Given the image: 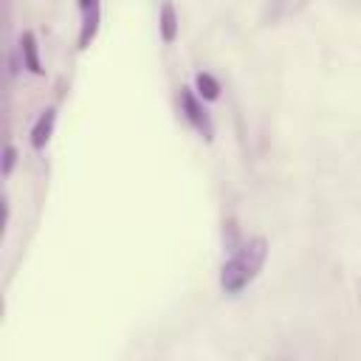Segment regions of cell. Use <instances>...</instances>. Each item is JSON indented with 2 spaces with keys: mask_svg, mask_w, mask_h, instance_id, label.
Returning a JSON list of instances; mask_svg holds the SVG:
<instances>
[{
  "mask_svg": "<svg viewBox=\"0 0 361 361\" xmlns=\"http://www.w3.org/2000/svg\"><path fill=\"white\" fill-rule=\"evenodd\" d=\"M180 104H183V116H186V121L200 133V135H206V138H212V133H214V127H212V118H209V113L203 110V104L197 102V96L189 90V87H180Z\"/></svg>",
  "mask_w": 361,
  "mask_h": 361,
  "instance_id": "7a4b0ae2",
  "label": "cell"
},
{
  "mask_svg": "<svg viewBox=\"0 0 361 361\" xmlns=\"http://www.w3.org/2000/svg\"><path fill=\"white\" fill-rule=\"evenodd\" d=\"M54 124H56V110L54 107H45L31 130V147L34 149H45V144L51 141V133H54Z\"/></svg>",
  "mask_w": 361,
  "mask_h": 361,
  "instance_id": "3957f363",
  "label": "cell"
},
{
  "mask_svg": "<svg viewBox=\"0 0 361 361\" xmlns=\"http://www.w3.org/2000/svg\"><path fill=\"white\" fill-rule=\"evenodd\" d=\"M20 54H23V62L31 73H42V65H39V54H37V37L31 31H25L20 37Z\"/></svg>",
  "mask_w": 361,
  "mask_h": 361,
  "instance_id": "5b68a950",
  "label": "cell"
},
{
  "mask_svg": "<svg viewBox=\"0 0 361 361\" xmlns=\"http://www.w3.org/2000/svg\"><path fill=\"white\" fill-rule=\"evenodd\" d=\"M195 85H197V96L206 99V102H214L220 96V82L212 73H197L195 76Z\"/></svg>",
  "mask_w": 361,
  "mask_h": 361,
  "instance_id": "52a82bcc",
  "label": "cell"
},
{
  "mask_svg": "<svg viewBox=\"0 0 361 361\" xmlns=\"http://www.w3.org/2000/svg\"><path fill=\"white\" fill-rule=\"evenodd\" d=\"M158 31H161V39H164V42H175V39H178V14H175V6H172L169 0L161 6Z\"/></svg>",
  "mask_w": 361,
  "mask_h": 361,
  "instance_id": "277c9868",
  "label": "cell"
},
{
  "mask_svg": "<svg viewBox=\"0 0 361 361\" xmlns=\"http://www.w3.org/2000/svg\"><path fill=\"white\" fill-rule=\"evenodd\" d=\"M82 8H85V31H82V48L93 39L96 34V20H99V3L96 0H82Z\"/></svg>",
  "mask_w": 361,
  "mask_h": 361,
  "instance_id": "8992f818",
  "label": "cell"
},
{
  "mask_svg": "<svg viewBox=\"0 0 361 361\" xmlns=\"http://www.w3.org/2000/svg\"><path fill=\"white\" fill-rule=\"evenodd\" d=\"M265 259H268V240L265 237H251L240 248H234V254L220 268V288H223V293L245 290L259 276Z\"/></svg>",
  "mask_w": 361,
  "mask_h": 361,
  "instance_id": "6da1fadb",
  "label": "cell"
},
{
  "mask_svg": "<svg viewBox=\"0 0 361 361\" xmlns=\"http://www.w3.org/2000/svg\"><path fill=\"white\" fill-rule=\"evenodd\" d=\"M14 161H17V149H14L11 144H6V149H3V175H6V178L11 175V169H14Z\"/></svg>",
  "mask_w": 361,
  "mask_h": 361,
  "instance_id": "ba28073f",
  "label": "cell"
}]
</instances>
